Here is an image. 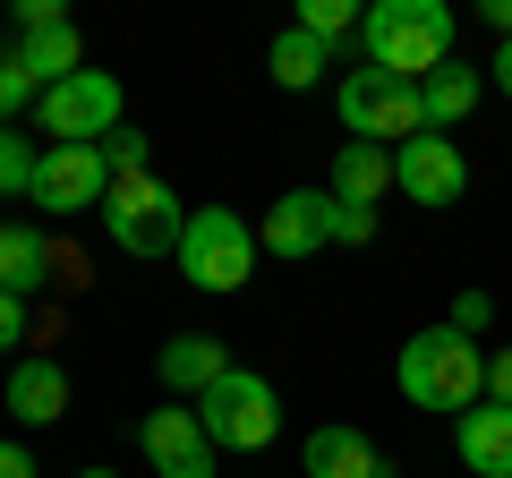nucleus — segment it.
Returning <instances> with one entry per match:
<instances>
[{
	"label": "nucleus",
	"instance_id": "nucleus-1",
	"mask_svg": "<svg viewBox=\"0 0 512 478\" xmlns=\"http://www.w3.org/2000/svg\"><path fill=\"white\" fill-rule=\"evenodd\" d=\"M359 60L402 86H427L436 69H453V9L444 0H376L359 18Z\"/></svg>",
	"mask_w": 512,
	"mask_h": 478
},
{
	"label": "nucleus",
	"instance_id": "nucleus-2",
	"mask_svg": "<svg viewBox=\"0 0 512 478\" xmlns=\"http://www.w3.org/2000/svg\"><path fill=\"white\" fill-rule=\"evenodd\" d=\"M393 385H402L410 410H453V419H461V410L487 402V350H478L470 333H453V325H427V333L402 342Z\"/></svg>",
	"mask_w": 512,
	"mask_h": 478
},
{
	"label": "nucleus",
	"instance_id": "nucleus-3",
	"mask_svg": "<svg viewBox=\"0 0 512 478\" xmlns=\"http://www.w3.org/2000/svg\"><path fill=\"white\" fill-rule=\"evenodd\" d=\"M333 111H342V129L367 137V146H410V137H427V103L419 86H402V77L384 69H342V86H333Z\"/></svg>",
	"mask_w": 512,
	"mask_h": 478
},
{
	"label": "nucleus",
	"instance_id": "nucleus-4",
	"mask_svg": "<svg viewBox=\"0 0 512 478\" xmlns=\"http://www.w3.org/2000/svg\"><path fill=\"white\" fill-rule=\"evenodd\" d=\"M256 222H239L231 205H188V231H180V274L197 282V291H239V282L256 274Z\"/></svg>",
	"mask_w": 512,
	"mask_h": 478
},
{
	"label": "nucleus",
	"instance_id": "nucleus-5",
	"mask_svg": "<svg viewBox=\"0 0 512 478\" xmlns=\"http://www.w3.org/2000/svg\"><path fill=\"white\" fill-rule=\"evenodd\" d=\"M103 231H111V248L120 257H180V231H188V205L171 197L163 180H111V197H103Z\"/></svg>",
	"mask_w": 512,
	"mask_h": 478
},
{
	"label": "nucleus",
	"instance_id": "nucleus-6",
	"mask_svg": "<svg viewBox=\"0 0 512 478\" xmlns=\"http://www.w3.org/2000/svg\"><path fill=\"white\" fill-rule=\"evenodd\" d=\"M197 419H205V436H214V453H265V444L282 436V393H274V376L231 368L197 402Z\"/></svg>",
	"mask_w": 512,
	"mask_h": 478
},
{
	"label": "nucleus",
	"instance_id": "nucleus-7",
	"mask_svg": "<svg viewBox=\"0 0 512 478\" xmlns=\"http://www.w3.org/2000/svg\"><path fill=\"white\" fill-rule=\"evenodd\" d=\"M120 77L111 69H77V77H60L52 94L35 103V120H43V137L52 146H103L111 129H120Z\"/></svg>",
	"mask_w": 512,
	"mask_h": 478
},
{
	"label": "nucleus",
	"instance_id": "nucleus-8",
	"mask_svg": "<svg viewBox=\"0 0 512 478\" xmlns=\"http://www.w3.org/2000/svg\"><path fill=\"white\" fill-rule=\"evenodd\" d=\"M137 444H146L154 478H214V470H222V453H214V436H205L197 402H163V410H146Z\"/></svg>",
	"mask_w": 512,
	"mask_h": 478
},
{
	"label": "nucleus",
	"instance_id": "nucleus-9",
	"mask_svg": "<svg viewBox=\"0 0 512 478\" xmlns=\"http://www.w3.org/2000/svg\"><path fill=\"white\" fill-rule=\"evenodd\" d=\"M103 197H111L103 146H43V163H35V205L43 214H86Z\"/></svg>",
	"mask_w": 512,
	"mask_h": 478
},
{
	"label": "nucleus",
	"instance_id": "nucleus-10",
	"mask_svg": "<svg viewBox=\"0 0 512 478\" xmlns=\"http://www.w3.org/2000/svg\"><path fill=\"white\" fill-rule=\"evenodd\" d=\"M256 248L265 257H316V248H333V188H282L274 214L256 222Z\"/></svg>",
	"mask_w": 512,
	"mask_h": 478
},
{
	"label": "nucleus",
	"instance_id": "nucleus-11",
	"mask_svg": "<svg viewBox=\"0 0 512 478\" xmlns=\"http://www.w3.org/2000/svg\"><path fill=\"white\" fill-rule=\"evenodd\" d=\"M393 188H402L410 205H461V188H470V163H461L453 137H410V146H393Z\"/></svg>",
	"mask_w": 512,
	"mask_h": 478
},
{
	"label": "nucleus",
	"instance_id": "nucleus-12",
	"mask_svg": "<svg viewBox=\"0 0 512 478\" xmlns=\"http://www.w3.org/2000/svg\"><path fill=\"white\" fill-rule=\"evenodd\" d=\"M231 368H239V359L222 350V333H171V342L154 350V385H163L171 402H205Z\"/></svg>",
	"mask_w": 512,
	"mask_h": 478
},
{
	"label": "nucleus",
	"instance_id": "nucleus-13",
	"mask_svg": "<svg viewBox=\"0 0 512 478\" xmlns=\"http://www.w3.org/2000/svg\"><path fill=\"white\" fill-rule=\"evenodd\" d=\"M9 419L18 427H52V419H69V368H60L52 350H35V359H18L9 368Z\"/></svg>",
	"mask_w": 512,
	"mask_h": 478
},
{
	"label": "nucleus",
	"instance_id": "nucleus-14",
	"mask_svg": "<svg viewBox=\"0 0 512 478\" xmlns=\"http://www.w3.org/2000/svg\"><path fill=\"white\" fill-rule=\"evenodd\" d=\"M453 453L470 478H512V410L504 402H478L453 419Z\"/></svg>",
	"mask_w": 512,
	"mask_h": 478
},
{
	"label": "nucleus",
	"instance_id": "nucleus-15",
	"mask_svg": "<svg viewBox=\"0 0 512 478\" xmlns=\"http://www.w3.org/2000/svg\"><path fill=\"white\" fill-rule=\"evenodd\" d=\"M299 470H308V478H376L384 453L359 436V427L325 419V427H308V444H299Z\"/></svg>",
	"mask_w": 512,
	"mask_h": 478
},
{
	"label": "nucleus",
	"instance_id": "nucleus-16",
	"mask_svg": "<svg viewBox=\"0 0 512 478\" xmlns=\"http://www.w3.org/2000/svg\"><path fill=\"white\" fill-rule=\"evenodd\" d=\"M384 188H393V146H367V137H350V146L333 154V205H367V214H376Z\"/></svg>",
	"mask_w": 512,
	"mask_h": 478
},
{
	"label": "nucleus",
	"instance_id": "nucleus-17",
	"mask_svg": "<svg viewBox=\"0 0 512 478\" xmlns=\"http://www.w3.org/2000/svg\"><path fill=\"white\" fill-rule=\"evenodd\" d=\"M342 60V43H325V35H308V26H282L274 35V52H265V69H274V86L282 94H308L316 77Z\"/></svg>",
	"mask_w": 512,
	"mask_h": 478
},
{
	"label": "nucleus",
	"instance_id": "nucleus-18",
	"mask_svg": "<svg viewBox=\"0 0 512 478\" xmlns=\"http://www.w3.org/2000/svg\"><path fill=\"white\" fill-rule=\"evenodd\" d=\"M43 282H52V239H43L35 222H0V291L35 299Z\"/></svg>",
	"mask_w": 512,
	"mask_h": 478
},
{
	"label": "nucleus",
	"instance_id": "nucleus-19",
	"mask_svg": "<svg viewBox=\"0 0 512 478\" xmlns=\"http://www.w3.org/2000/svg\"><path fill=\"white\" fill-rule=\"evenodd\" d=\"M18 69L35 77L43 94H52L60 77L86 69V35H77V26H43V35H18Z\"/></svg>",
	"mask_w": 512,
	"mask_h": 478
},
{
	"label": "nucleus",
	"instance_id": "nucleus-20",
	"mask_svg": "<svg viewBox=\"0 0 512 478\" xmlns=\"http://www.w3.org/2000/svg\"><path fill=\"white\" fill-rule=\"evenodd\" d=\"M478 94H487V77H478V69H461V60H453V69H436V77H427V86H419V103H427V129H461V120H470V111H478Z\"/></svg>",
	"mask_w": 512,
	"mask_h": 478
},
{
	"label": "nucleus",
	"instance_id": "nucleus-21",
	"mask_svg": "<svg viewBox=\"0 0 512 478\" xmlns=\"http://www.w3.org/2000/svg\"><path fill=\"white\" fill-rule=\"evenodd\" d=\"M359 0H299V26H308V35H325V43H342L350 52V35H359Z\"/></svg>",
	"mask_w": 512,
	"mask_h": 478
},
{
	"label": "nucleus",
	"instance_id": "nucleus-22",
	"mask_svg": "<svg viewBox=\"0 0 512 478\" xmlns=\"http://www.w3.org/2000/svg\"><path fill=\"white\" fill-rule=\"evenodd\" d=\"M35 163H43V146H26L18 129H0V197H35Z\"/></svg>",
	"mask_w": 512,
	"mask_h": 478
},
{
	"label": "nucleus",
	"instance_id": "nucleus-23",
	"mask_svg": "<svg viewBox=\"0 0 512 478\" xmlns=\"http://www.w3.org/2000/svg\"><path fill=\"white\" fill-rule=\"evenodd\" d=\"M35 103H43V86L18 69V52H9V60H0V129H9L18 111H35Z\"/></svg>",
	"mask_w": 512,
	"mask_h": 478
},
{
	"label": "nucleus",
	"instance_id": "nucleus-24",
	"mask_svg": "<svg viewBox=\"0 0 512 478\" xmlns=\"http://www.w3.org/2000/svg\"><path fill=\"white\" fill-rule=\"evenodd\" d=\"M103 163H111V180H146V137H137V129H111L103 137Z\"/></svg>",
	"mask_w": 512,
	"mask_h": 478
},
{
	"label": "nucleus",
	"instance_id": "nucleus-25",
	"mask_svg": "<svg viewBox=\"0 0 512 478\" xmlns=\"http://www.w3.org/2000/svg\"><path fill=\"white\" fill-rule=\"evenodd\" d=\"M444 325H453V333H470V342H478V333L495 325V299H487V291H461V299H453V316H444Z\"/></svg>",
	"mask_w": 512,
	"mask_h": 478
},
{
	"label": "nucleus",
	"instance_id": "nucleus-26",
	"mask_svg": "<svg viewBox=\"0 0 512 478\" xmlns=\"http://www.w3.org/2000/svg\"><path fill=\"white\" fill-rule=\"evenodd\" d=\"M376 239V214L367 205H333V248H367Z\"/></svg>",
	"mask_w": 512,
	"mask_h": 478
},
{
	"label": "nucleus",
	"instance_id": "nucleus-27",
	"mask_svg": "<svg viewBox=\"0 0 512 478\" xmlns=\"http://www.w3.org/2000/svg\"><path fill=\"white\" fill-rule=\"evenodd\" d=\"M43 26H69L60 0H18V35H43Z\"/></svg>",
	"mask_w": 512,
	"mask_h": 478
},
{
	"label": "nucleus",
	"instance_id": "nucleus-28",
	"mask_svg": "<svg viewBox=\"0 0 512 478\" xmlns=\"http://www.w3.org/2000/svg\"><path fill=\"white\" fill-rule=\"evenodd\" d=\"M18 342H26V299L0 291V350H18Z\"/></svg>",
	"mask_w": 512,
	"mask_h": 478
},
{
	"label": "nucleus",
	"instance_id": "nucleus-29",
	"mask_svg": "<svg viewBox=\"0 0 512 478\" xmlns=\"http://www.w3.org/2000/svg\"><path fill=\"white\" fill-rule=\"evenodd\" d=\"M487 402L512 410V350H487Z\"/></svg>",
	"mask_w": 512,
	"mask_h": 478
},
{
	"label": "nucleus",
	"instance_id": "nucleus-30",
	"mask_svg": "<svg viewBox=\"0 0 512 478\" xmlns=\"http://www.w3.org/2000/svg\"><path fill=\"white\" fill-rule=\"evenodd\" d=\"M0 478H35V453L18 436H0Z\"/></svg>",
	"mask_w": 512,
	"mask_h": 478
},
{
	"label": "nucleus",
	"instance_id": "nucleus-31",
	"mask_svg": "<svg viewBox=\"0 0 512 478\" xmlns=\"http://www.w3.org/2000/svg\"><path fill=\"white\" fill-rule=\"evenodd\" d=\"M495 94L512 103V43H495Z\"/></svg>",
	"mask_w": 512,
	"mask_h": 478
},
{
	"label": "nucleus",
	"instance_id": "nucleus-32",
	"mask_svg": "<svg viewBox=\"0 0 512 478\" xmlns=\"http://www.w3.org/2000/svg\"><path fill=\"white\" fill-rule=\"evenodd\" d=\"M77 478H120V470H103V461H94V470H77Z\"/></svg>",
	"mask_w": 512,
	"mask_h": 478
},
{
	"label": "nucleus",
	"instance_id": "nucleus-33",
	"mask_svg": "<svg viewBox=\"0 0 512 478\" xmlns=\"http://www.w3.org/2000/svg\"><path fill=\"white\" fill-rule=\"evenodd\" d=\"M376 478H393V470H376Z\"/></svg>",
	"mask_w": 512,
	"mask_h": 478
}]
</instances>
